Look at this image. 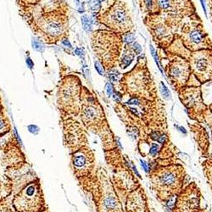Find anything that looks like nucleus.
<instances>
[{
    "mask_svg": "<svg viewBox=\"0 0 212 212\" xmlns=\"http://www.w3.org/2000/svg\"><path fill=\"white\" fill-rule=\"evenodd\" d=\"M114 111L125 126H133L139 131L138 141H147L153 131L168 132L165 104L160 98L149 100L130 97L125 103L114 105Z\"/></svg>",
    "mask_w": 212,
    "mask_h": 212,
    "instance_id": "1",
    "label": "nucleus"
},
{
    "mask_svg": "<svg viewBox=\"0 0 212 212\" xmlns=\"http://www.w3.org/2000/svg\"><path fill=\"white\" fill-rule=\"evenodd\" d=\"M78 181L84 192L91 195L96 212H125L110 176L104 167L99 166L92 175Z\"/></svg>",
    "mask_w": 212,
    "mask_h": 212,
    "instance_id": "2",
    "label": "nucleus"
},
{
    "mask_svg": "<svg viewBox=\"0 0 212 212\" xmlns=\"http://www.w3.org/2000/svg\"><path fill=\"white\" fill-rule=\"evenodd\" d=\"M81 117L86 129L98 135L102 142L104 151L117 148L116 138L111 131L102 104L97 97L86 87L82 86L81 92Z\"/></svg>",
    "mask_w": 212,
    "mask_h": 212,
    "instance_id": "3",
    "label": "nucleus"
},
{
    "mask_svg": "<svg viewBox=\"0 0 212 212\" xmlns=\"http://www.w3.org/2000/svg\"><path fill=\"white\" fill-rule=\"evenodd\" d=\"M69 10L34 13L23 16L36 36L47 44H56L69 35Z\"/></svg>",
    "mask_w": 212,
    "mask_h": 212,
    "instance_id": "4",
    "label": "nucleus"
},
{
    "mask_svg": "<svg viewBox=\"0 0 212 212\" xmlns=\"http://www.w3.org/2000/svg\"><path fill=\"white\" fill-rule=\"evenodd\" d=\"M116 85V89L123 96L143 98L155 100L159 98L156 84L148 67L147 59L144 55L138 58L137 64L129 71L121 75Z\"/></svg>",
    "mask_w": 212,
    "mask_h": 212,
    "instance_id": "5",
    "label": "nucleus"
},
{
    "mask_svg": "<svg viewBox=\"0 0 212 212\" xmlns=\"http://www.w3.org/2000/svg\"><path fill=\"white\" fill-rule=\"evenodd\" d=\"M150 188L161 203L175 199L183 188L186 170L181 163L155 165L148 172Z\"/></svg>",
    "mask_w": 212,
    "mask_h": 212,
    "instance_id": "6",
    "label": "nucleus"
},
{
    "mask_svg": "<svg viewBox=\"0 0 212 212\" xmlns=\"http://www.w3.org/2000/svg\"><path fill=\"white\" fill-rule=\"evenodd\" d=\"M104 152L106 164L112 172V183L123 204L126 195L141 184L132 173L131 160L121 153V148L117 147Z\"/></svg>",
    "mask_w": 212,
    "mask_h": 212,
    "instance_id": "7",
    "label": "nucleus"
},
{
    "mask_svg": "<svg viewBox=\"0 0 212 212\" xmlns=\"http://www.w3.org/2000/svg\"><path fill=\"white\" fill-rule=\"evenodd\" d=\"M124 43L122 34L109 29H98L92 31V49L105 72L116 69Z\"/></svg>",
    "mask_w": 212,
    "mask_h": 212,
    "instance_id": "8",
    "label": "nucleus"
},
{
    "mask_svg": "<svg viewBox=\"0 0 212 212\" xmlns=\"http://www.w3.org/2000/svg\"><path fill=\"white\" fill-rule=\"evenodd\" d=\"M164 51L186 59L190 65L192 75L200 85L212 82V49H200L191 52L182 45L176 34L171 44Z\"/></svg>",
    "mask_w": 212,
    "mask_h": 212,
    "instance_id": "9",
    "label": "nucleus"
},
{
    "mask_svg": "<svg viewBox=\"0 0 212 212\" xmlns=\"http://www.w3.org/2000/svg\"><path fill=\"white\" fill-rule=\"evenodd\" d=\"M96 14L97 21L120 34L131 32L134 23L127 4L122 0H105Z\"/></svg>",
    "mask_w": 212,
    "mask_h": 212,
    "instance_id": "10",
    "label": "nucleus"
},
{
    "mask_svg": "<svg viewBox=\"0 0 212 212\" xmlns=\"http://www.w3.org/2000/svg\"><path fill=\"white\" fill-rule=\"evenodd\" d=\"M143 23L157 48L165 50L171 44L184 21L160 14H148L143 17Z\"/></svg>",
    "mask_w": 212,
    "mask_h": 212,
    "instance_id": "11",
    "label": "nucleus"
},
{
    "mask_svg": "<svg viewBox=\"0 0 212 212\" xmlns=\"http://www.w3.org/2000/svg\"><path fill=\"white\" fill-rule=\"evenodd\" d=\"M182 45L187 50L212 49V41L208 32L204 30L203 22L199 14L192 16L184 21L177 33Z\"/></svg>",
    "mask_w": 212,
    "mask_h": 212,
    "instance_id": "12",
    "label": "nucleus"
},
{
    "mask_svg": "<svg viewBox=\"0 0 212 212\" xmlns=\"http://www.w3.org/2000/svg\"><path fill=\"white\" fill-rule=\"evenodd\" d=\"M159 50L160 59L167 60L166 64L162 65L163 71L172 88L177 92L180 88L187 86L192 75L188 61L179 55Z\"/></svg>",
    "mask_w": 212,
    "mask_h": 212,
    "instance_id": "13",
    "label": "nucleus"
},
{
    "mask_svg": "<svg viewBox=\"0 0 212 212\" xmlns=\"http://www.w3.org/2000/svg\"><path fill=\"white\" fill-rule=\"evenodd\" d=\"M82 84L78 76L70 75L60 82L58 91V104L67 115L77 116L81 110Z\"/></svg>",
    "mask_w": 212,
    "mask_h": 212,
    "instance_id": "14",
    "label": "nucleus"
},
{
    "mask_svg": "<svg viewBox=\"0 0 212 212\" xmlns=\"http://www.w3.org/2000/svg\"><path fill=\"white\" fill-rule=\"evenodd\" d=\"M181 103L185 107V111L191 120L204 122L208 105L204 103L200 86H185L177 92Z\"/></svg>",
    "mask_w": 212,
    "mask_h": 212,
    "instance_id": "15",
    "label": "nucleus"
},
{
    "mask_svg": "<svg viewBox=\"0 0 212 212\" xmlns=\"http://www.w3.org/2000/svg\"><path fill=\"white\" fill-rule=\"evenodd\" d=\"M151 14H160L182 21L198 14L192 0H153Z\"/></svg>",
    "mask_w": 212,
    "mask_h": 212,
    "instance_id": "16",
    "label": "nucleus"
},
{
    "mask_svg": "<svg viewBox=\"0 0 212 212\" xmlns=\"http://www.w3.org/2000/svg\"><path fill=\"white\" fill-rule=\"evenodd\" d=\"M43 204L44 199L38 181L26 185L13 199V205L18 212H39Z\"/></svg>",
    "mask_w": 212,
    "mask_h": 212,
    "instance_id": "17",
    "label": "nucleus"
},
{
    "mask_svg": "<svg viewBox=\"0 0 212 212\" xmlns=\"http://www.w3.org/2000/svg\"><path fill=\"white\" fill-rule=\"evenodd\" d=\"M202 194L195 182H190L175 197L170 212H197L201 208Z\"/></svg>",
    "mask_w": 212,
    "mask_h": 212,
    "instance_id": "18",
    "label": "nucleus"
},
{
    "mask_svg": "<svg viewBox=\"0 0 212 212\" xmlns=\"http://www.w3.org/2000/svg\"><path fill=\"white\" fill-rule=\"evenodd\" d=\"M71 167L77 179L92 175L96 169L95 153L88 146H83L71 153Z\"/></svg>",
    "mask_w": 212,
    "mask_h": 212,
    "instance_id": "19",
    "label": "nucleus"
},
{
    "mask_svg": "<svg viewBox=\"0 0 212 212\" xmlns=\"http://www.w3.org/2000/svg\"><path fill=\"white\" fill-rule=\"evenodd\" d=\"M64 138L65 144L70 153L87 145L88 143L83 125L71 116L64 121Z\"/></svg>",
    "mask_w": 212,
    "mask_h": 212,
    "instance_id": "20",
    "label": "nucleus"
},
{
    "mask_svg": "<svg viewBox=\"0 0 212 212\" xmlns=\"http://www.w3.org/2000/svg\"><path fill=\"white\" fill-rule=\"evenodd\" d=\"M125 212H149L148 197L143 187L141 186L130 192L126 195L125 202Z\"/></svg>",
    "mask_w": 212,
    "mask_h": 212,
    "instance_id": "21",
    "label": "nucleus"
},
{
    "mask_svg": "<svg viewBox=\"0 0 212 212\" xmlns=\"http://www.w3.org/2000/svg\"><path fill=\"white\" fill-rule=\"evenodd\" d=\"M194 138L198 146V149L203 157L209 158V136L206 128L201 122L195 121L194 123H187Z\"/></svg>",
    "mask_w": 212,
    "mask_h": 212,
    "instance_id": "22",
    "label": "nucleus"
},
{
    "mask_svg": "<svg viewBox=\"0 0 212 212\" xmlns=\"http://www.w3.org/2000/svg\"><path fill=\"white\" fill-rule=\"evenodd\" d=\"M135 53L131 48V44L128 43H124L123 46V51L121 52V57L119 59L118 65L120 66L121 69H126L132 63V61L135 59Z\"/></svg>",
    "mask_w": 212,
    "mask_h": 212,
    "instance_id": "23",
    "label": "nucleus"
},
{
    "mask_svg": "<svg viewBox=\"0 0 212 212\" xmlns=\"http://www.w3.org/2000/svg\"><path fill=\"white\" fill-rule=\"evenodd\" d=\"M202 168H203V173L205 177L209 188L212 192V158L209 157L205 160L202 162Z\"/></svg>",
    "mask_w": 212,
    "mask_h": 212,
    "instance_id": "24",
    "label": "nucleus"
},
{
    "mask_svg": "<svg viewBox=\"0 0 212 212\" xmlns=\"http://www.w3.org/2000/svg\"><path fill=\"white\" fill-rule=\"evenodd\" d=\"M9 130V124L5 116L0 111V137L7 133Z\"/></svg>",
    "mask_w": 212,
    "mask_h": 212,
    "instance_id": "25",
    "label": "nucleus"
},
{
    "mask_svg": "<svg viewBox=\"0 0 212 212\" xmlns=\"http://www.w3.org/2000/svg\"><path fill=\"white\" fill-rule=\"evenodd\" d=\"M31 45H32V48L35 49L36 51L39 53H43L45 50V45L44 43H43L42 41L39 40L38 38L36 37H33L32 40H31Z\"/></svg>",
    "mask_w": 212,
    "mask_h": 212,
    "instance_id": "26",
    "label": "nucleus"
},
{
    "mask_svg": "<svg viewBox=\"0 0 212 212\" xmlns=\"http://www.w3.org/2000/svg\"><path fill=\"white\" fill-rule=\"evenodd\" d=\"M107 74H108V78L109 81H110V83H112V84L117 83V82L119 81V79L121 78V73L116 69H114V70H110V71H108Z\"/></svg>",
    "mask_w": 212,
    "mask_h": 212,
    "instance_id": "27",
    "label": "nucleus"
},
{
    "mask_svg": "<svg viewBox=\"0 0 212 212\" xmlns=\"http://www.w3.org/2000/svg\"><path fill=\"white\" fill-rule=\"evenodd\" d=\"M81 21H82V26H83V29L87 32H89V31H92V21L87 17V15H82L81 17Z\"/></svg>",
    "mask_w": 212,
    "mask_h": 212,
    "instance_id": "28",
    "label": "nucleus"
},
{
    "mask_svg": "<svg viewBox=\"0 0 212 212\" xmlns=\"http://www.w3.org/2000/svg\"><path fill=\"white\" fill-rule=\"evenodd\" d=\"M159 88L160 90V92H161V95L163 96V98L165 99L170 98V90L168 89V87L165 86V84L163 82H160V87Z\"/></svg>",
    "mask_w": 212,
    "mask_h": 212,
    "instance_id": "29",
    "label": "nucleus"
},
{
    "mask_svg": "<svg viewBox=\"0 0 212 212\" xmlns=\"http://www.w3.org/2000/svg\"><path fill=\"white\" fill-rule=\"evenodd\" d=\"M41 0H17L20 8L22 7H26V6H31V5H35Z\"/></svg>",
    "mask_w": 212,
    "mask_h": 212,
    "instance_id": "30",
    "label": "nucleus"
},
{
    "mask_svg": "<svg viewBox=\"0 0 212 212\" xmlns=\"http://www.w3.org/2000/svg\"><path fill=\"white\" fill-rule=\"evenodd\" d=\"M204 122H205L209 128H210V131H211V141H212V113L210 111H209V109H208V111H207L206 113V115H205V119H204ZM212 158V153H211V156Z\"/></svg>",
    "mask_w": 212,
    "mask_h": 212,
    "instance_id": "31",
    "label": "nucleus"
},
{
    "mask_svg": "<svg viewBox=\"0 0 212 212\" xmlns=\"http://www.w3.org/2000/svg\"><path fill=\"white\" fill-rule=\"evenodd\" d=\"M123 41L125 43H128V44H131L135 41V35L131 32H128L126 34L123 35Z\"/></svg>",
    "mask_w": 212,
    "mask_h": 212,
    "instance_id": "32",
    "label": "nucleus"
},
{
    "mask_svg": "<svg viewBox=\"0 0 212 212\" xmlns=\"http://www.w3.org/2000/svg\"><path fill=\"white\" fill-rule=\"evenodd\" d=\"M150 51H151V53H152V56L153 57V59H155V61L156 63L158 68H159V70H160V72H161L162 74H164V71H163V70L161 69V67H160V65L159 64V58H158L157 52L155 50V48H153L152 45H150Z\"/></svg>",
    "mask_w": 212,
    "mask_h": 212,
    "instance_id": "33",
    "label": "nucleus"
},
{
    "mask_svg": "<svg viewBox=\"0 0 212 212\" xmlns=\"http://www.w3.org/2000/svg\"><path fill=\"white\" fill-rule=\"evenodd\" d=\"M112 97H113L114 100L115 101L116 104L121 103V102H122L123 95L121 94L120 92H118L117 90H115V88H114V92H113V95H112Z\"/></svg>",
    "mask_w": 212,
    "mask_h": 212,
    "instance_id": "34",
    "label": "nucleus"
},
{
    "mask_svg": "<svg viewBox=\"0 0 212 212\" xmlns=\"http://www.w3.org/2000/svg\"><path fill=\"white\" fill-rule=\"evenodd\" d=\"M94 66H95V69L98 71V73L100 75H105V70H104L103 65H101V63L99 61V60H97V61H95L94 63Z\"/></svg>",
    "mask_w": 212,
    "mask_h": 212,
    "instance_id": "35",
    "label": "nucleus"
},
{
    "mask_svg": "<svg viewBox=\"0 0 212 212\" xmlns=\"http://www.w3.org/2000/svg\"><path fill=\"white\" fill-rule=\"evenodd\" d=\"M114 90V88L113 84L110 83V82H106V84H105V92H106V95L109 97V98L113 95Z\"/></svg>",
    "mask_w": 212,
    "mask_h": 212,
    "instance_id": "36",
    "label": "nucleus"
},
{
    "mask_svg": "<svg viewBox=\"0 0 212 212\" xmlns=\"http://www.w3.org/2000/svg\"><path fill=\"white\" fill-rule=\"evenodd\" d=\"M131 48H132V49L134 51V53H135L136 55H138L140 54L141 52H142V48H141L140 44L137 42H134L133 43H131Z\"/></svg>",
    "mask_w": 212,
    "mask_h": 212,
    "instance_id": "37",
    "label": "nucleus"
},
{
    "mask_svg": "<svg viewBox=\"0 0 212 212\" xmlns=\"http://www.w3.org/2000/svg\"><path fill=\"white\" fill-rule=\"evenodd\" d=\"M27 129L31 134H33V135H37L38 132H39V131H40L39 127L36 125H29L27 126Z\"/></svg>",
    "mask_w": 212,
    "mask_h": 212,
    "instance_id": "38",
    "label": "nucleus"
},
{
    "mask_svg": "<svg viewBox=\"0 0 212 212\" xmlns=\"http://www.w3.org/2000/svg\"><path fill=\"white\" fill-rule=\"evenodd\" d=\"M140 164H141V166H142L143 171L145 173H148L149 172V166H148V164L147 162L145 161V160H140Z\"/></svg>",
    "mask_w": 212,
    "mask_h": 212,
    "instance_id": "39",
    "label": "nucleus"
},
{
    "mask_svg": "<svg viewBox=\"0 0 212 212\" xmlns=\"http://www.w3.org/2000/svg\"><path fill=\"white\" fill-rule=\"evenodd\" d=\"M60 42H61L62 44L64 45V46H65V47H67V48H73L71 43H70V41H69V39H68V37L63 38V39L60 41Z\"/></svg>",
    "mask_w": 212,
    "mask_h": 212,
    "instance_id": "40",
    "label": "nucleus"
},
{
    "mask_svg": "<svg viewBox=\"0 0 212 212\" xmlns=\"http://www.w3.org/2000/svg\"><path fill=\"white\" fill-rule=\"evenodd\" d=\"M26 65L28 66L29 69H31V70L33 69V67H34V62L32 61V60H31L30 57H27V58L26 59Z\"/></svg>",
    "mask_w": 212,
    "mask_h": 212,
    "instance_id": "41",
    "label": "nucleus"
},
{
    "mask_svg": "<svg viewBox=\"0 0 212 212\" xmlns=\"http://www.w3.org/2000/svg\"><path fill=\"white\" fill-rule=\"evenodd\" d=\"M131 170H133V172L135 173V175H136V176H137L139 179H142V177L140 176L139 172L138 171L137 167H136V165H134V163H133L132 161H131Z\"/></svg>",
    "mask_w": 212,
    "mask_h": 212,
    "instance_id": "42",
    "label": "nucleus"
},
{
    "mask_svg": "<svg viewBox=\"0 0 212 212\" xmlns=\"http://www.w3.org/2000/svg\"><path fill=\"white\" fill-rule=\"evenodd\" d=\"M174 126H175V127H177V130H178L182 134H184V135H187V131L183 127V126H177V125H176V124H174Z\"/></svg>",
    "mask_w": 212,
    "mask_h": 212,
    "instance_id": "43",
    "label": "nucleus"
},
{
    "mask_svg": "<svg viewBox=\"0 0 212 212\" xmlns=\"http://www.w3.org/2000/svg\"><path fill=\"white\" fill-rule=\"evenodd\" d=\"M75 53L76 54L77 56H79V57H84V52H83V49H82V48H77L75 50Z\"/></svg>",
    "mask_w": 212,
    "mask_h": 212,
    "instance_id": "44",
    "label": "nucleus"
},
{
    "mask_svg": "<svg viewBox=\"0 0 212 212\" xmlns=\"http://www.w3.org/2000/svg\"><path fill=\"white\" fill-rule=\"evenodd\" d=\"M200 2H201V4H202V7H203V9H204V14H205V16L207 17L206 9H205V5H204V0H200Z\"/></svg>",
    "mask_w": 212,
    "mask_h": 212,
    "instance_id": "45",
    "label": "nucleus"
},
{
    "mask_svg": "<svg viewBox=\"0 0 212 212\" xmlns=\"http://www.w3.org/2000/svg\"><path fill=\"white\" fill-rule=\"evenodd\" d=\"M209 10H210V14L212 16V0H209Z\"/></svg>",
    "mask_w": 212,
    "mask_h": 212,
    "instance_id": "46",
    "label": "nucleus"
},
{
    "mask_svg": "<svg viewBox=\"0 0 212 212\" xmlns=\"http://www.w3.org/2000/svg\"><path fill=\"white\" fill-rule=\"evenodd\" d=\"M78 11L80 12V13H83V12H84V7L83 6H81V7H80V9H78Z\"/></svg>",
    "mask_w": 212,
    "mask_h": 212,
    "instance_id": "47",
    "label": "nucleus"
},
{
    "mask_svg": "<svg viewBox=\"0 0 212 212\" xmlns=\"http://www.w3.org/2000/svg\"><path fill=\"white\" fill-rule=\"evenodd\" d=\"M208 108H209V111H210L211 113H212V102L208 105Z\"/></svg>",
    "mask_w": 212,
    "mask_h": 212,
    "instance_id": "48",
    "label": "nucleus"
},
{
    "mask_svg": "<svg viewBox=\"0 0 212 212\" xmlns=\"http://www.w3.org/2000/svg\"><path fill=\"white\" fill-rule=\"evenodd\" d=\"M104 1H105V0H100V2H104Z\"/></svg>",
    "mask_w": 212,
    "mask_h": 212,
    "instance_id": "49",
    "label": "nucleus"
},
{
    "mask_svg": "<svg viewBox=\"0 0 212 212\" xmlns=\"http://www.w3.org/2000/svg\"><path fill=\"white\" fill-rule=\"evenodd\" d=\"M75 1H76V2H79V1H80V0H75Z\"/></svg>",
    "mask_w": 212,
    "mask_h": 212,
    "instance_id": "50",
    "label": "nucleus"
},
{
    "mask_svg": "<svg viewBox=\"0 0 212 212\" xmlns=\"http://www.w3.org/2000/svg\"><path fill=\"white\" fill-rule=\"evenodd\" d=\"M149 212H151V211H149Z\"/></svg>",
    "mask_w": 212,
    "mask_h": 212,
    "instance_id": "51",
    "label": "nucleus"
}]
</instances>
